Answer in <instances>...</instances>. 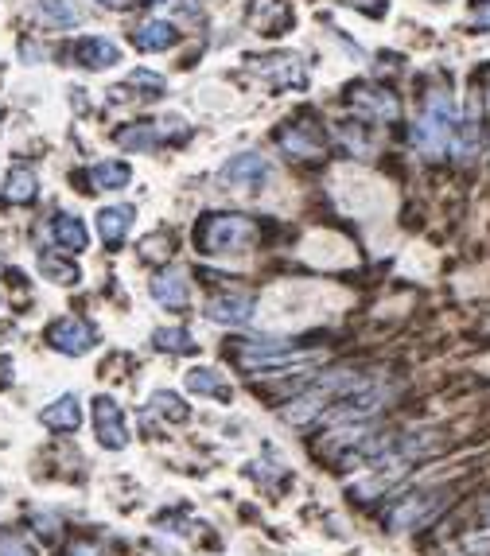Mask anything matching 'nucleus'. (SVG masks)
Masks as SVG:
<instances>
[{
  "label": "nucleus",
  "mask_w": 490,
  "mask_h": 556,
  "mask_svg": "<svg viewBox=\"0 0 490 556\" xmlns=\"http://www.w3.org/2000/svg\"><path fill=\"white\" fill-rule=\"evenodd\" d=\"M413 140L428 160H440V156L471 160L479 148V129H475V117L455 113L448 94H432L420 113L417 129H413Z\"/></svg>",
  "instance_id": "f257e3e1"
},
{
  "label": "nucleus",
  "mask_w": 490,
  "mask_h": 556,
  "mask_svg": "<svg viewBox=\"0 0 490 556\" xmlns=\"http://www.w3.org/2000/svg\"><path fill=\"white\" fill-rule=\"evenodd\" d=\"M195 242L210 257H230L257 245V222L245 214H207L195 230Z\"/></svg>",
  "instance_id": "f03ea898"
},
{
  "label": "nucleus",
  "mask_w": 490,
  "mask_h": 556,
  "mask_svg": "<svg viewBox=\"0 0 490 556\" xmlns=\"http://www.w3.org/2000/svg\"><path fill=\"white\" fill-rule=\"evenodd\" d=\"M218 183L230 191H265L273 183V164L257 152H242L218 172Z\"/></svg>",
  "instance_id": "7ed1b4c3"
},
{
  "label": "nucleus",
  "mask_w": 490,
  "mask_h": 556,
  "mask_svg": "<svg viewBox=\"0 0 490 556\" xmlns=\"http://www.w3.org/2000/svg\"><path fill=\"white\" fill-rule=\"evenodd\" d=\"M249 70L273 82L277 90H304L308 86V67L296 55H257L249 59Z\"/></svg>",
  "instance_id": "20e7f679"
},
{
  "label": "nucleus",
  "mask_w": 490,
  "mask_h": 556,
  "mask_svg": "<svg viewBox=\"0 0 490 556\" xmlns=\"http://www.w3.org/2000/svg\"><path fill=\"white\" fill-rule=\"evenodd\" d=\"M94 436L105 452H121L129 448V424H125V413L113 397H94Z\"/></svg>",
  "instance_id": "39448f33"
},
{
  "label": "nucleus",
  "mask_w": 490,
  "mask_h": 556,
  "mask_svg": "<svg viewBox=\"0 0 490 556\" xmlns=\"http://www.w3.org/2000/svg\"><path fill=\"white\" fill-rule=\"evenodd\" d=\"M47 343L59 350V354H70V358H78V354H90L94 343H98V335H94V327L90 323H82V319H55L51 327H47Z\"/></svg>",
  "instance_id": "423d86ee"
},
{
  "label": "nucleus",
  "mask_w": 490,
  "mask_h": 556,
  "mask_svg": "<svg viewBox=\"0 0 490 556\" xmlns=\"http://www.w3.org/2000/svg\"><path fill=\"white\" fill-rule=\"evenodd\" d=\"M444 494H413V498H401V506L389 514V529L393 533H405V529H417L428 518H436L444 510Z\"/></svg>",
  "instance_id": "0eeeda50"
},
{
  "label": "nucleus",
  "mask_w": 490,
  "mask_h": 556,
  "mask_svg": "<svg viewBox=\"0 0 490 556\" xmlns=\"http://www.w3.org/2000/svg\"><path fill=\"white\" fill-rule=\"evenodd\" d=\"M70 59H74L78 67L105 70V67H113V63H121V47L109 43V39H102V35H90V39H78V43L70 47Z\"/></svg>",
  "instance_id": "6e6552de"
},
{
  "label": "nucleus",
  "mask_w": 490,
  "mask_h": 556,
  "mask_svg": "<svg viewBox=\"0 0 490 556\" xmlns=\"http://www.w3.org/2000/svg\"><path fill=\"white\" fill-rule=\"evenodd\" d=\"M210 323H226V327H238L253 319V296L249 292H230V296H210L207 304Z\"/></svg>",
  "instance_id": "1a4fd4ad"
},
{
  "label": "nucleus",
  "mask_w": 490,
  "mask_h": 556,
  "mask_svg": "<svg viewBox=\"0 0 490 556\" xmlns=\"http://www.w3.org/2000/svg\"><path fill=\"white\" fill-rule=\"evenodd\" d=\"M133 222H137V210L125 207V203L98 210V234H102V242L109 245V249L125 245V238L133 234Z\"/></svg>",
  "instance_id": "9d476101"
},
{
  "label": "nucleus",
  "mask_w": 490,
  "mask_h": 556,
  "mask_svg": "<svg viewBox=\"0 0 490 556\" xmlns=\"http://www.w3.org/2000/svg\"><path fill=\"white\" fill-rule=\"evenodd\" d=\"M148 292H152V300L164 304V308H183V304L191 300V284H187V273H183V269H164V273H156L152 284H148Z\"/></svg>",
  "instance_id": "9b49d317"
},
{
  "label": "nucleus",
  "mask_w": 490,
  "mask_h": 556,
  "mask_svg": "<svg viewBox=\"0 0 490 556\" xmlns=\"http://www.w3.org/2000/svg\"><path fill=\"white\" fill-rule=\"evenodd\" d=\"M249 24L261 35H284L292 28V8L284 0H257L249 8Z\"/></svg>",
  "instance_id": "f8f14e48"
},
{
  "label": "nucleus",
  "mask_w": 490,
  "mask_h": 556,
  "mask_svg": "<svg viewBox=\"0 0 490 556\" xmlns=\"http://www.w3.org/2000/svg\"><path fill=\"white\" fill-rule=\"evenodd\" d=\"M350 105L362 109V113H370V117H378V121H393L401 113L397 98L378 90V86H350Z\"/></svg>",
  "instance_id": "ddd939ff"
},
{
  "label": "nucleus",
  "mask_w": 490,
  "mask_h": 556,
  "mask_svg": "<svg viewBox=\"0 0 490 556\" xmlns=\"http://www.w3.org/2000/svg\"><path fill=\"white\" fill-rule=\"evenodd\" d=\"M51 238H55L59 249H67V253H82L90 245V230L82 226V218L59 210V214H51Z\"/></svg>",
  "instance_id": "4468645a"
},
{
  "label": "nucleus",
  "mask_w": 490,
  "mask_h": 556,
  "mask_svg": "<svg viewBox=\"0 0 490 556\" xmlns=\"http://www.w3.org/2000/svg\"><path fill=\"white\" fill-rule=\"evenodd\" d=\"M280 148L288 156H296V160H308V156L315 160V156H323V137L312 125H292V129L280 133Z\"/></svg>",
  "instance_id": "2eb2a0df"
},
{
  "label": "nucleus",
  "mask_w": 490,
  "mask_h": 556,
  "mask_svg": "<svg viewBox=\"0 0 490 556\" xmlns=\"http://www.w3.org/2000/svg\"><path fill=\"white\" fill-rule=\"evenodd\" d=\"M187 389H191V393H199V397H214V401H222V405H230V397H234L230 382H226L218 370H210V366H195V370H187Z\"/></svg>",
  "instance_id": "dca6fc26"
},
{
  "label": "nucleus",
  "mask_w": 490,
  "mask_h": 556,
  "mask_svg": "<svg viewBox=\"0 0 490 556\" xmlns=\"http://www.w3.org/2000/svg\"><path fill=\"white\" fill-rule=\"evenodd\" d=\"M39 420L47 424V428H55V432H74L78 424H82V405H78V397L74 393H63L59 401H51Z\"/></svg>",
  "instance_id": "f3484780"
},
{
  "label": "nucleus",
  "mask_w": 490,
  "mask_h": 556,
  "mask_svg": "<svg viewBox=\"0 0 490 556\" xmlns=\"http://www.w3.org/2000/svg\"><path fill=\"white\" fill-rule=\"evenodd\" d=\"M35 195H39V175L32 168H24V164H16L8 172V179H4V203L24 207V203H32Z\"/></svg>",
  "instance_id": "a211bd4d"
},
{
  "label": "nucleus",
  "mask_w": 490,
  "mask_h": 556,
  "mask_svg": "<svg viewBox=\"0 0 490 556\" xmlns=\"http://www.w3.org/2000/svg\"><path fill=\"white\" fill-rule=\"evenodd\" d=\"M175 39H179V32H175L172 24H164V20H148V24H140L137 32H133V43H137L140 51H148V55L175 47Z\"/></svg>",
  "instance_id": "6ab92c4d"
},
{
  "label": "nucleus",
  "mask_w": 490,
  "mask_h": 556,
  "mask_svg": "<svg viewBox=\"0 0 490 556\" xmlns=\"http://www.w3.org/2000/svg\"><path fill=\"white\" fill-rule=\"evenodd\" d=\"M129 179H133V168H129L125 160H105V164H94V168H90L94 191H121Z\"/></svg>",
  "instance_id": "aec40b11"
},
{
  "label": "nucleus",
  "mask_w": 490,
  "mask_h": 556,
  "mask_svg": "<svg viewBox=\"0 0 490 556\" xmlns=\"http://www.w3.org/2000/svg\"><path fill=\"white\" fill-rule=\"evenodd\" d=\"M35 16L47 28H74L78 24V8L70 0H35Z\"/></svg>",
  "instance_id": "412c9836"
},
{
  "label": "nucleus",
  "mask_w": 490,
  "mask_h": 556,
  "mask_svg": "<svg viewBox=\"0 0 490 556\" xmlns=\"http://www.w3.org/2000/svg\"><path fill=\"white\" fill-rule=\"evenodd\" d=\"M160 140H164V133H160L152 121H137V125H129V129L117 133V144L129 148V152H137V148H156Z\"/></svg>",
  "instance_id": "4be33fe9"
},
{
  "label": "nucleus",
  "mask_w": 490,
  "mask_h": 556,
  "mask_svg": "<svg viewBox=\"0 0 490 556\" xmlns=\"http://www.w3.org/2000/svg\"><path fill=\"white\" fill-rule=\"evenodd\" d=\"M152 343L160 350H168V354H195L199 350V343L183 327H160V331H152Z\"/></svg>",
  "instance_id": "5701e85b"
},
{
  "label": "nucleus",
  "mask_w": 490,
  "mask_h": 556,
  "mask_svg": "<svg viewBox=\"0 0 490 556\" xmlns=\"http://www.w3.org/2000/svg\"><path fill=\"white\" fill-rule=\"evenodd\" d=\"M39 269L55 284H78V269L70 261H63V257H55V253H39Z\"/></svg>",
  "instance_id": "b1692460"
},
{
  "label": "nucleus",
  "mask_w": 490,
  "mask_h": 556,
  "mask_svg": "<svg viewBox=\"0 0 490 556\" xmlns=\"http://www.w3.org/2000/svg\"><path fill=\"white\" fill-rule=\"evenodd\" d=\"M125 90H144L140 98H160V94L168 90V82H164L160 74H152V70H133V74L125 78Z\"/></svg>",
  "instance_id": "393cba45"
},
{
  "label": "nucleus",
  "mask_w": 490,
  "mask_h": 556,
  "mask_svg": "<svg viewBox=\"0 0 490 556\" xmlns=\"http://www.w3.org/2000/svg\"><path fill=\"white\" fill-rule=\"evenodd\" d=\"M148 405H156L164 417H172V420H187V405L175 397V393H168V389H160V393H152V401Z\"/></svg>",
  "instance_id": "a878e982"
},
{
  "label": "nucleus",
  "mask_w": 490,
  "mask_h": 556,
  "mask_svg": "<svg viewBox=\"0 0 490 556\" xmlns=\"http://www.w3.org/2000/svg\"><path fill=\"white\" fill-rule=\"evenodd\" d=\"M0 556H35V549L24 541V537H16V533H4L0 537Z\"/></svg>",
  "instance_id": "bb28decb"
},
{
  "label": "nucleus",
  "mask_w": 490,
  "mask_h": 556,
  "mask_svg": "<svg viewBox=\"0 0 490 556\" xmlns=\"http://www.w3.org/2000/svg\"><path fill=\"white\" fill-rule=\"evenodd\" d=\"M471 28H475V32H490V0H479V4H475Z\"/></svg>",
  "instance_id": "cd10ccee"
},
{
  "label": "nucleus",
  "mask_w": 490,
  "mask_h": 556,
  "mask_svg": "<svg viewBox=\"0 0 490 556\" xmlns=\"http://www.w3.org/2000/svg\"><path fill=\"white\" fill-rule=\"evenodd\" d=\"M105 8H133V4H137V0H102Z\"/></svg>",
  "instance_id": "c85d7f7f"
},
{
  "label": "nucleus",
  "mask_w": 490,
  "mask_h": 556,
  "mask_svg": "<svg viewBox=\"0 0 490 556\" xmlns=\"http://www.w3.org/2000/svg\"><path fill=\"white\" fill-rule=\"evenodd\" d=\"M137 4H164V0H137Z\"/></svg>",
  "instance_id": "c756f323"
},
{
  "label": "nucleus",
  "mask_w": 490,
  "mask_h": 556,
  "mask_svg": "<svg viewBox=\"0 0 490 556\" xmlns=\"http://www.w3.org/2000/svg\"><path fill=\"white\" fill-rule=\"evenodd\" d=\"M487 518H490V510H487Z\"/></svg>",
  "instance_id": "7c9ffc66"
}]
</instances>
